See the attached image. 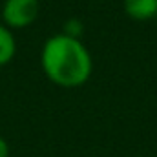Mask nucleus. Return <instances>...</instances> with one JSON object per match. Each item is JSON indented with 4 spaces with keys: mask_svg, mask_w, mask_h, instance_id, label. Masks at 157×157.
Masks as SVG:
<instances>
[{
    "mask_svg": "<svg viewBox=\"0 0 157 157\" xmlns=\"http://www.w3.org/2000/svg\"><path fill=\"white\" fill-rule=\"evenodd\" d=\"M40 64L53 84L62 88H77L91 75V57L78 39L68 35H55L46 40Z\"/></svg>",
    "mask_w": 157,
    "mask_h": 157,
    "instance_id": "obj_1",
    "label": "nucleus"
},
{
    "mask_svg": "<svg viewBox=\"0 0 157 157\" xmlns=\"http://www.w3.org/2000/svg\"><path fill=\"white\" fill-rule=\"evenodd\" d=\"M39 11V0H6L2 6V20L7 28L22 29L37 20Z\"/></svg>",
    "mask_w": 157,
    "mask_h": 157,
    "instance_id": "obj_2",
    "label": "nucleus"
},
{
    "mask_svg": "<svg viewBox=\"0 0 157 157\" xmlns=\"http://www.w3.org/2000/svg\"><path fill=\"white\" fill-rule=\"evenodd\" d=\"M122 7L133 20H150L157 15V0H124Z\"/></svg>",
    "mask_w": 157,
    "mask_h": 157,
    "instance_id": "obj_3",
    "label": "nucleus"
},
{
    "mask_svg": "<svg viewBox=\"0 0 157 157\" xmlns=\"http://www.w3.org/2000/svg\"><path fill=\"white\" fill-rule=\"evenodd\" d=\"M15 51H17L15 37L6 26L0 24V66H6L7 62H11V59L15 57Z\"/></svg>",
    "mask_w": 157,
    "mask_h": 157,
    "instance_id": "obj_4",
    "label": "nucleus"
},
{
    "mask_svg": "<svg viewBox=\"0 0 157 157\" xmlns=\"http://www.w3.org/2000/svg\"><path fill=\"white\" fill-rule=\"evenodd\" d=\"M80 31H82V24L78 22V20H68V24L64 26V35H68V37H73V39H78V35H80Z\"/></svg>",
    "mask_w": 157,
    "mask_h": 157,
    "instance_id": "obj_5",
    "label": "nucleus"
},
{
    "mask_svg": "<svg viewBox=\"0 0 157 157\" xmlns=\"http://www.w3.org/2000/svg\"><path fill=\"white\" fill-rule=\"evenodd\" d=\"M0 157H9V144L0 137Z\"/></svg>",
    "mask_w": 157,
    "mask_h": 157,
    "instance_id": "obj_6",
    "label": "nucleus"
},
{
    "mask_svg": "<svg viewBox=\"0 0 157 157\" xmlns=\"http://www.w3.org/2000/svg\"><path fill=\"white\" fill-rule=\"evenodd\" d=\"M155 18H157V15H155Z\"/></svg>",
    "mask_w": 157,
    "mask_h": 157,
    "instance_id": "obj_7",
    "label": "nucleus"
}]
</instances>
